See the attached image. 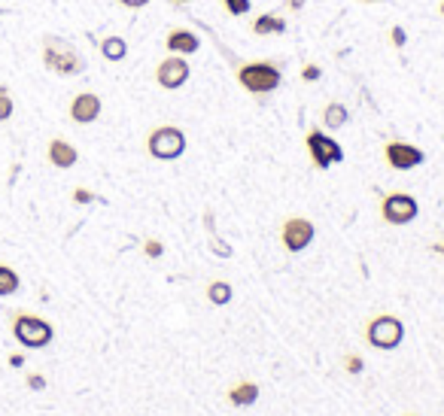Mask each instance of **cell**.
Wrapping results in <instances>:
<instances>
[{
    "instance_id": "cell-28",
    "label": "cell",
    "mask_w": 444,
    "mask_h": 416,
    "mask_svg": "<svg viewBox=\"0 0 444 416\" xmlns=\"http://www.w3.org/2000/svg\"><path fill=\"white\" fill-rule=\"evenodd\" d=\"M119 3L128 6V10H143V6L150 3V0H119Z\"/></svg>"
},
{
    "instance_id": "cell-1",
    "label": "cell",
    "mask_w": 444,
    "mask_h": 416,
    "mask_svg": "<svg viewBox=\"0 0 444 416\" xmlns=\"http://www.w3.org/2000/svg\"><path fill=\"white\" fill-rule=\"evenodd\" d=\"M237 82L250 95H271V91L280 88L283 73L274 61H246V64L237 67Z\"/></svg>"
},
{
    "instance_id": "cell-18",
    "label": "cell",
    "mask_w": 444,
    "mask_h": 416,
    "mask_svg": "<svg viewBox=\"0 0 444 416\" xmlns=\"http://www.w3.org/2000/svg\"><path fill=\"white\" fill-rule=\"evenodd\" d=\"M101 55L107 61H125V55H128V43H125L122 37H107V40H101Z\"/></svg>"
},
{
    "instance_id": "cell-20",
    "label": "cell",
    "mask_w": 444,
    "mask_h": 416,
    "mask_svg": "<svg viewBox=\"0 0 444 416\" xmlns=\"http://www.w3.org/2000/svg\"><path fill=\"white\" fill-rule=\"evenodd\" d=\"M222 6L229 16H246L253 10V0H222Z\"/></svg>"
},
{
    "instance_id": "cell-33",
    "label": "cell",
    "mask_w": 444,
    "mask_h": 416,
    "mask_svg": "<svg viewBox=\"0 0 444 416\" xmlns=\"http://www.w3.org/2000/svg\"><path fill=\"white\" fill-rule=\"evenodd\" d=\"M177 3H192V0H177Z\"/></svg>"
},
{
    "instance_id": "cell-23",
    "label": "cell",
    "mask_w": 444,
    "mask_h": 416,
    "mask_svg": "<svg viewBox=\"0 0 444 416\" xmlns=\"http://www.w3.org/2000/svg\"><path fill=\"white\" fill-rule=\"evenodd\" d=\"M143 256L146 258H161V256H165V243L152 241V237H150V241H143Z\"/></svg>"
},
{
    "instance_id": "cell-16",
    "label": "cell",
    "mask_w": 444,
    "mask_h": 416,
    "mask_svg": "<svg viewBox=\"0 0 444 416\" xmlns=\"http://www.w3.org/2000/svg\"><path fill=\"white\" fill-rule=\"evenodd\" d=\"M286 31V22L277 16V12H262V16L253 22V34L256 37H268V34H283Z\"/></svg>"
},
{
    "instance_id": "cell-31",
    "label": "cell",
    "mask_w": 444,
    "mask_h": 416,
    "mask_svg": "<svg viewBox=\"0 0 444 416\" xmlns=\"http://www.w3.org/2000/svg\"><path fill=\"white\" fill-rule=\"evenodd\" d=\"M435 252H441V256H444V241H441V243H435Z\"/></svg>"
},
{
    "instance_id": "cell-4",
    "label": "cell",
    "mask_w": 444,
    "mask_h": 416,
    "mask_svg": "<svg viewBox=\"0 0 444 416\" xmlns=\"http://www.w3.org/2000/svg\"><path fill=\"white\" fill-rule=\"evenodd\" d=\"M146 152L159 161H177L186 152V134L177 125H159L146 137Z\"/></svg>"
},
{
    "instance_id": "cell-24",
    "label": "cell",
    "mask_w": 444,
    "mask_h": 416,
    "mask_svg": "<svg viewBox=\"0 0 444 416\" xmlns=\"http://www.w3.org/2000/svg\"><path fill=\"white\" fill-rule=\"evenodd\" d=\"M408 43V34H405V27H399V25H393L390 27V46H396V49H401Z\"/></svg>"
},
{
    "instance_id": "cell-12",
    "label": "cell",
    "mask_w": 444,
    "mask_h": 416,
    "mask_svg": "<svg viewBox=\"0 0 444 416\" xmlns=\"http://www.w3.org/2000/svg\"><path fill=\"white\" fill-rule=\"evenodd\" d=\"M165 46L171 55H183L186 58V55H195L201 49V37L195 31H189V27H174L165 37Z\"/></svg>"
},
{
    "instance_id": "cell-5",
    "label": "cell",
    "mask_w": 444,
    "mask_h": 416,
    "mask_svg": "<svg viewBox=\"0 0 444 416\" xmlns=\"http://www.w3.org/2000/svg\"><path fill=\"white\" fill-rule=\"evenodd\" d=\"M12 337H16L22 347L27 350H43L52 343L55 337V328L49 326L46 319L40 316H31V313H16L12 316Z\"/></svg>"
},
{
    "instance_id": "cell-17",
    "label": "cell",
    "mask_w": 444,
    "mask_h": 416,
    "mask_svg": "<svg viewBox=\"0 0 444 416\" xmlns=\"http://www.w3.org/2000/svg\"><path fill=\"white\" fill-rule=\"evenodd\" d=\"M204 295H207V301L213 307H225L231 301V286L225 283V280H213V283H207V289H204Z\"/></svg>"
},
{
    "instance_id": "cell-19",
    "label": "cell",
    "mask_w": 444,
    "mask_h": 416,
    "mask_svg": "<svg viewBox=\"0 0 444 416\" xmlns=\"http://www.w3.org/2000/svg\"><path fill=\"white\" fill-rule=\"evenodd\" d=\"M19 286H22L19 273L12 271L10 265H0V298H6V295H16Z\"/></svg>"
},
{
    "instance_id": "cell-30",
    "label": "cell",
    "mask_w": 444,
    "mask_h": 416,
    "mask_svg": "<svg viewBox=\"0 0 444 416\" xmlns=\"http://www.w3.org/2000/svg\"><path fill=\"white\" fill-rule=\"evenodd\" d=\"M305 3H307V0H289V10H292V12H299Z\"/></svg>"
},
{
    "instance_id": "cell-22",
    "label": "cell",
    "mask_w": 444,
    "mask_h": 416,
    "mask_svg": "<svg viewBox=\"0 0 444 416\" xmlns=\"http://www.w3.org/2000/svg\"><path fill=\"white\" fill-rule=\"evenodd\" d=\"M344 371L347 374H362L365 371V362H362V356H356V352H350V356H344Z\"/></svg>"
},
{
    "instance_id": "cell-32",
    "label": "cell",
    "mask_w": 444,
    "mask_h": 416,
    "mask_svg": "<svg viewBox=\"0 0 444 416\" xmlns=\"http://www.w3.org/2000/svg\"><path fill=\"white\" fill-rule=\"evenodd\" d=\"M439 12H441V16H444V0H441V3H439Z\"/></svg>"
},
{
    "instance_id": "cell-6",
    "label": "cell",
    "mask_w": 444,
    "mask_h": 416,
    "mask_svg": "<svg viewBox=\"0 0 444 416\" xmlns=\"http://www.w3.org/2000/svg\"><path fill=\"white\" fill-rule=\"evenodd\" d=\"M305 146H307V155H311L314 167L316 171H326L332 164H341L344 161V149L338 140H332L329 134H323L320 128H311L305 137Z\"/></svg>"
},
{
    "instance_id": "cell-26",
    "label": "cell",
    "mask_w": 444,
    "mask_h": 416,
    "mask_svg": "<svg viewBox=\"0 0 444 416\" xmlns=\"http://www.w3.org/2000/svg\"><path fill=\"white\" fill-rule=\"evenodd\" d=\"M27 389L43 392L46 389V377H43V374H31V377H27Z\"/></svg>"
},
{
    "instance_id": "cell-35",
    "label": "cell",
    "mask_w": 444,
    "mask_h": 416,
    "mask_svg": "<svg viewBox=\"0 0 444 416\" xmlns=\"http://www.w3.org/2000/svg\"><path fill=\"white\" fill-rule=\"evenodd\" d=\"M405 416H414V413H405Z\"/></svg>"
},
{
    "instance_id": "cell-10",
    "label": "cell",
    "mask_w": 444,
    "mask_h": 416,
    "mask_svg": "<svg viewBox=\"0 0 444 416\" xmlns=\"http://www.w3.org/2000/svg\"><path fill=\"white\" fill-rule=\"evenodd\" d=\"M189 76H192V67H189V61L183 58V55H167V58L156 67V82L165 91L183 88L189 82Z\"/></svg>"
},
{
    "instance_id": "cell-13",
    "label": "cell",
    "mask_w": 444,
    "mask_h": 416,
    "mask_svg": "<svg viewBox=\"0 0 444 416\" xmlns=\"http://www.w3.org/2000/svg\"><path fill=\"white\" fill-rule=\"evenodd\" d=\"M46 155H49V164L61 167V171H67V167H73L76 161H80V152H76V146H70L67 140H61V137L49 140Z\"/></svg>"
},
{
    "instance_id": "cell-11",
    "label": "cell",
    "mask_w": 444,
    "mask_h": 416,
    "mask_svg": "<svg viewBox=\"0 0 444 416\" xmlns=\"http://www.w3.org/2000/svg\"><path fill=\"white\" fill-rule=\"evenodd\" d=\"M101 110H104V103L95 91H80V95L70 101V119H73L76 125H91L101 116Z\"/></svg>"
},
{
    "instance_id": "cell-2",
    "label": "cell",
    "mask_w": 444,
    "mask_h": 416,
    "mask_svg": "<svg viewBox=\"0 0 444 416\" xmlns=\"http://www.w3.org/2000/svg\"><path fill=\"white\" fill-rule=\"evenodd\" d=\"M43 64L52 70V73H58V76H76V73H82V70H86L82 55L76 52L67 40L52 37V34L43 37Z\"/></svg>"
},
{
    "instance_id": "cell-25",
    "label": "cell",
    "mask_w": 444,
    "mask_h": 416,
    "mask_svg": "<svg viewBox=\"0 0 444 416\" xmlns=\"http://www.w3.org/2000/svg\"><path fill=\"white\" fill-rule=\"evenodd\" d=\"M320 76H323L320 64H305V67H301V79H305V82H316Z\"/></svg>"
},
{
    "instance_id": "cell-21",
    "label": "cell",
    "mask_w": 444,
    "mask_h": 416,
    "mask_svg": "<svg viewBox=\"0 0 444 416\" xmlns=\"http://www.w3.org/2000/svg\"><path fill=\"white\" fill-rule=\"evenodd\" d=\"M12 110H16V103H12L10 91H6V86H0V122H6L12 116Z\"/></svg>"
},
{
    "instance_id": "cell-15",
    "label": "cell",
    "mask_w": 444,
    "mask_h": 416,
    "mask_svg": "<svg viewBox=\"0 0 444 416\" xmlns=\"http://www.w3.org/2000/svg\"><path fill=\"white\" fill-rule=\"evenodd\" d=\"M347 122H350V110L344 107L341 101L326 103V110H323V125H326L329 131H341Z\"/></svg>"
},
{
    "instance_id": "cell-3",
    "label": "cell",
    "mask_w": 444,
    "mask_h": 416,
    "mask_svg": "<svg viewBox=\"0 0 444 416\" xmlns=\"http://www.w3.org/2000/svg\"><path fill=\"white\" fill-rule=\"evenodd\" d=\"M401 341H405V322L396 319V316L377 313L365 322V343H369V347L390 352V350H396Z\"/></svg>"
},
{
    "instance_id": "cell-7",
    "label": "cell",
    "mask_w": 444,
    "mask_h": 416,
    "mask_svg": "<svg viewBox=\"0 0 444 416\" xmlns=\"http://www.w3.org/2000/svg\"><path fill=\"white\" fill-rule=\"evenodd\" d=\"M417 213H420L417 197L408 195V192H393L380 201V216H384V222H390V225H411L414 219H417Z\"/></svg>"
},
{
    "instance_id": "cell-14",
    "label": "cell",
    "mask_w": 444,
    "mask_h": 416,
    "mask_svg": "<svg viewBox=\"0 0 444 416\" xmlns=\"http://www.w3.org/2000/svg\"><path fill=\"white\" fill-rule=\"evenodd\" d=\"M225 398L235 407H250V404H256V398H259V386L253 383V380H237V383L225 392Z\"/></svg>"
},
{
    "instance_id": "cell-8",
    "label": "cell",
    "mask_w": 444,
    "mask_h": 416,
    "mask_svg": "<svg viewBox=\"0 0 444 416\" xmlns=\"http://www.w3.org/2000/svg\"><path fill=\"white\" fill-rule=\"evenodd\" d=\"M314 234H316L314 222L305 219V216H289L280 225V243H283L286 252H305L314 243Z\"/></svg>"
},
{
    "instance_id": "cell-29",
    "label": "cell",
    "mask_w": 444,
    "mask_h": 416,
    "mask_svg": "<svg viewBox=\"0 0 444 416\" xmlns=\"http://www.w3.org/2000/svg\"><path fill=\"white\" fill-rule=\"evenodd\" d=\"M10 365H12V368H22V365H25V356H10Z\"/></svg>"
},
{
    "instance_id": "cell-27",
    "label": "cell",
    "mask_w": 444,
    "mask_h": 416,
    "mask_svg": "<svg viewBox=\"0 0 444 416\" xmlns=\"http://www.w3.org/2000/svg\"><path fill=\"white\" fill-rule=\"evenodd\" d=\"M91 201H95V195L89 188H76L73 192V204H91Z\"/></svg>"
},
{
    "instance_id": "cell-34",
    "label": "cell",
    "mask_w": 444,
    "mask_h": 416,
    "mask_svg": "<svg viewBox=\"0 0 444 416\" xmlns=\"http://www.w3.org/2000/svg\"><path fill=\"white\" fill-rule=\"evenodd\" d=\"M362 3H377V0H362Z\"/></svg>"
},
{
    "instance_id": "cell-9",
    "label": "cell",
    "mask_w": 444,
    "mask_h": 416,
    "mask_svg": "<svg viewBox=\"0 0 444 416\" xmlns=\"http://www.w3.org/2000/svg\"><path fill=\"white\" fill-rule=\"evenodd\" d=\"M384 158L393 171H414V167H420L426 161V152L414 143H405V140H390L384 146Z\"/></svg>"
}]
</instances>
